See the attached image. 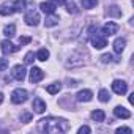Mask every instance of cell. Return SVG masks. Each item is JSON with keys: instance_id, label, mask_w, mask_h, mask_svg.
Segmentation results:
<instances>
[{"instance_id": "cell-15", "label": "cell", "mask_w": 134, "mask_h": 134, "mask_svg": "<svg viewBox=\"0 0 134 134\" xmlns=\"http://www.w3.org/2000/svg\"><path fill=\"white\" fill-rule=\"evenodd\" d=\"M125 46H126L125 38H117V40L114 41V52H115V54H121L123 49H125Z\"/></svg>"}, {"instance_id": "cell-9", "label": "cell", "mask_w": 134, "mask_h": 134, "mask_svg": "<svg viewBox=\"0 0 134 134\" xmlns=\"http://www.w3.org/2000/svg\"><path fill=\"white\" fill-rule=\"evenodd\" d=\"M118 30V25L115 22H106L104 27H103V35L104 36H110V35H115Z\"/></svg>"}, {"instance_id": "cell-24", "label": "cell", "mask_w": 134, "mask_h": 134, "mask_svg": "<svg viewBox=\"0 0 134 134\" xmlns=\"http://www.w3.org/2000/svg\"><path fill=\"white\" fill-rule=\"evenodd\" d=\"M109 99H110V95H109V92H107L106 88L99 90V101H101V103H107Z\"/></svg>"}, {"instance_id": "cell-16", "label": "cell", "mask_w": 134, "mask_h": 134, "mask_svg": "<svg viewBox=\"0 0 134 134\" xmlns=\"http://www.w3.org/2000/svg\"><path fill=\"white\" fill-rule=\"evenodd\" d=\"M60 88H62V84L60 82H54V84H51V85L46 87V92L51 93V95H55V93L60 92Z\"/></svg>"}, {"instance_id": "cell-12", "label": "cell", "mask_w": 134, "mask_h": 134, "mask_svg": "<svg viewBox=\"0 0 134 134\" xmlns=\"http://www.w3.org/2000/svg\"><path fill=\"white\" fill-rule=\"evenodd\" d=\"M14 13V8H13V3L11 2H5L0 5V14L2 16H10Z\"/></svg>"}, {"instance_id": "cell-30", "label": "cell", "mask_w": 134, "mask_h": 134, "mask_svg": "<svg viewBox=\"0 0 134 134\" xmlns=\"http://www.w3.org/2000/svg\"><path fill=\"white\" fill-rule=\"evenodd\" d=\"M112 60H114V57H112L110 54H104V55L101 57V62H103V63H110Z\"/></svg>"}, {"instance_id": "cell-5", "label": "cell", "mask_w": 134, "mask_h": 134, "mask_svg": "<svg viewBox=\"0 0 134 134\" xmlns=\"http://www.w3.org/2000/svg\"><path fill=\"white\" fill-rule=\"evenodd\" d=\"M11 74H13V77L16 81H24L25 76H27V70H25L24 65H16L13 68V71H11Z\"/></svg>"}, {"instance_id": "cell-32", "label": "cell", "mask_w": 134, "mask_h": 134, "mask_svg": "<svg viewBox=\"0 0 134 134\" xmlns=\"http://www.w3.org/2000/svg\"><path fill=\"white\" fill-rule=\"evenodd\" d=\"M90 132V128L88 126H81L79 128V134H88Z\"/></svg>"}, {"instance_id": "cell-29", "label": "cell", "mask_w": 134, "mask_h": 134, "mask_svg": "<svg viewBox=\"0 0 134 134\" xmlns=\"http://www.w3.org/2000/svg\"><path fill=\"white\" fill-rule=\"evenodd\" d=\"M30 41H32L30 36H21V38H19V44H21V47H22L24 44H29Z\"/></svg>"}, {"instance_id": "cell-17", "label": "cell", "mask_w": 134, "mask_h": 134, "mask_svg": "<svg viewBox=\"0 0 134 134\" xmlns=\"http://www.w3.org/2000/svg\"><path fill=\"white\" fill-rule=\"evenodd\" d=\"M92 118H93L95 121H98V123H101V121H104V118H106V114H104L103 110H99V109H96V110H93V112H92Z\"/></svg>"}, {"instance_id": "cell-6", "label": "cell", "mask_w": 134, "mask_h": 134, "mask_svg": "<svg viewBox=\"0 0 134 134\" xmlns=\"http://www.w3.org/2000/svg\"><path fill=\"white\" fill-rule=\"evenodd\" d=\"M0 46H2V52H3L5 55L13 54V52L19 51V47H21V46H14V44H13L11 41H8V40H3L2 43H0Z\"/></svg>"}, {"instance_id": "cell-19", "label": "cell", "mask_w": 134, "mask_h": 134, "mask_svg": "<svg viewBox=\"0 0 134 134\" xmlns=\"http://www.w3.org/2000/svg\"><path fill=\"white\" fill-rule=\"evenodd\" d=\"M107 14L112 16V18H120V16H121V10H120L117 5H112V7L107 8Z\"/></svg>"}, {"instance_id": "cell-21", "label": "cell", "mask_w": 134, "mask_h": 134, "mask_svg": "<svg viewBox=\"0 0 134 134\" xmlns=\"http://www.w3.org/2000/svg\"><path fill=\"white\" fill-rule=\"evenodd\" d=\"M44 24H46V27H54V25H57V24H58V16L51 14L49 18H46Z\"/></svg>"}, {"instance_id": "cell-25", "label": "cell", "mask_w": 134, "mask_h": 134, "mask_svg": "<svg viewBox=\"0 0 134 134\" xmlns=\"http://www.w3.org/2000/svg\"><path fill=\"white\" fill-rule=\"evenodd\" d=\"M33 60H35V54H33V52H27L24 62H25L27 65H30V63H33Z\"/></svg>"}, {"instance_id": "cell-11", "label": "cell", "mask_w": 134, "mask_h": 134, "mask_svg": "<svg viewBox=\"0 0 134 134\" xmlns=\"http://www.w3.org/2000/svg\"><path fill=\"white\" fill-rule=\"evenodd\" d=\"M32 107H33V110H35L36 114H43V112L46 110V103H44L41 98H35Z\"/></svg>"}, {"instance_id": "cell-28", "label": "cell", "mask_w": 134, "mask_h": 134, "mask_svg": "<svg viewBox=\"0 0 134 134\" xmlns=\"http://www.w3.org/2000/svg\"><path fill=\"white\" fill-rule=\"evenodd\" d=\"M8 68V58H0V71H5Z\"/></svg>"}, {"instance_id": "cell-7", "label": "cell", "mask_w": 134, "mask_h": 134, "mask_svg": "<svg viewBox=\"0 0 134 134\" xmlns=\"http://www.w3.org/2000/svg\"><path fill=\"white\" fill-rule=\"evenodd\" d=\"M44 77V71L41 68H36V66H33V68L30 70V82L32 84H36L40 81H43Z\"/></svg>"}, {"instance_id": "cell-20", "label": "cell", "mask_w": 134, "mask_h": 134, "mask_svg": "<svg viewBox=\"0 0 134 134\" xmlns=\"http://www.w3.org/2000/svg\"><path fill=\"white\" fill-rule=\"evenodd\" d=\"M35 57H36L38 60H41V62H46V60L49 58V51H47L46 47H43V49L38 51V54H36Z\"/></svg>"}, {"instance_id": "cell-2", "label": "cell", "mask_w": 134, "mask_h": 134, "mask_svg": "<svg viewBox=\"0 0 134 134\" xmlns=\"http://www.w3.org/2000/svg\"><path fill=\"white\" fill-rule=\"evenodd\" d=\"M88 35H90V41H92V44H93L95 49H103V47L107 46V41H106L104 35L98 33V29L95 25L88 29Z\"/></svg>"}, {"instance_id": "cell-4", "label": "cell", "mask_w": 134, "mask_h": 134, "mask_svg": "<svg viewBox=\"0 0 134 134\" xmlns=\"http://www.w3.org/2000/svg\"><path fill=\"white\" fill-rule=\"evenodd\" d=\"M24 21H25V24L27 25H32V27H36L38 24H40V14H38V11H35V10H30V11H27L25 13V16H24Z\"/></svg>"}, {"instance_id": "cell-13", "label": "cell", "mask_w": 134, "mask_h": 134, "mask_svg": "<svg viewBox=\"0 0 134 134\" xmlns=\"http://www.w3.org/2000/svg\"><path fill=\"white\" fill-rule=\"evenodd\" d=\"M114 114H115V117H118V118H129V117H131V112H129L128 109H125L123 106H117V107L114 109Z\"/></svg>"}, {"instance_id": "cell-33", "label": "cell", "mask_w": 134, "mask_h": 134, "mask_svg": "<svg viewBox=\"0 0 134 134\" xmlns=\"http://www.w3.org/2000/svg\"><path fill=\"white\" fill-rule=\"evenodd\" d=\"M49 2H51V3H54L55 7H57V5H65V3H66L65 0H49Z\"/></svg>"}, {"instance_id": "cell-8", "label": "cell", "mask_w": 134, "mask_h": 134, "mask_svg": "<svg viewBox=\"0 0 134 134\" xmlns=\"http://www.w3.org/2000/svg\"><path fill=\"white\" fill-rule=\"evenodd\" d=\"M112 90L117 95H125L128 92V84L125 81H114L112 82Z\"/></svg>"}, {"instance_id": "cell-14", "label": "cell", "mask_w": 134, "mask_h": 134, "mask_svg": "<svg viewBox=\"0 0 134 134\" xmlns=\"http://www.w3.org/2000/svg\"><path fill=\"white\" fill-rule=\"evenodd\" d=\"M40 8H41V11L46 13V14H54L57 7H55L54 3H51V2H43V3L40 5Z\"/></svg>"}, {"instance_id": "cell-10", "label": "cell", "mask_w": 134, "mask_h": 134, "mask_svg": "<svg viewBox=\"0 0 134 134\" xmlns=\"http://www.w3.org/2000/svg\"><path fill=\"white\" fill-rule=\"evenodd\" d=\"M92 98H93V93H92L90 90H81V92L76 95V99H77L79 103H88V101H92Z\"/></svg>"}, {"instance_id": "cell-18", "label": "cell", "mask_w": 134, "mask_h": 134, "mask_svg": "<svg viewBox=\"0 0 134 134\" xmlns=\"http://www.w3.org/2000/svg\"><path fill=\"white\" fill-rule=\"evenodd\" d=\"M13 8H14V13H21L25 10V0H14L13 2Z\"/></svg>"}, {"instance_id": "cell-3", "label": "cell", "mask_w": 134, "mask_h": 134, "mask_svg": "<svg viewBox=\"0 0 134 134\" xmlns=\"http://www.w3.org/2000/svg\"><path fill=\"white\" fill-rule=\"evenodd\" d=\"M29 99V92L24 90V88H16L13 93H11V101L14 104H22Z\"/></svg>"}, {"instance_id": "cell-34", "label": "cell", "mask_w": 134, "mask_h": 134, "mask_svg": "<svg viewBox=\"0 0 134 134\" xmlns=\"http://www.w3.org/2000/svg\"><path fill=\"white\" fill-rule=\"evenodd\" d=\"M132 95H134V93H132ZM132 95H129V98H128V99H129V103H131V104H132V103H134V98H132Z\"/></svg>"}, {"instance_id": "cell-27", "label": "cell", "mask_w": 134, "mask_h": 134, "mask_svg": "<svg viewBox=\"0 0 134 134\" xmlns=\"http://www.w3.org/2000/svg\"><path fill=\"white\" fill-rule=\"evenodd\" d=\"M66 7H68L66 10H68L70 13H73V14H76V13H77V8H76V5H74L73 2H68V3H66Z\"/></svg>"}, {"instance_id": "cell-1", "label": "cell", "mask_w": 134, "mask_h": 134, "mask_svg": "<svg viewBox=\"0 0 134 134\" xmlns=\"http://www.w3.org/2000/svg\"><path fill=\"white\" fill-rule=\"evenodd\" d=\"M68 121L65 118H57V117H47L40 120L38 123V131L41 132H66L68 131Z\"/></svg>"}, {"instance_id": "cell-26", "label": "cell", "mask_w": 134, "mask_h": 134, "mask_svg": "<svg viewBox=\"0 0 134 134\" xmlns=\"http://www.w3.org/2000/svg\"><path fill=\"white\" fill-rule=\"evenodd\" d=\"M21 121H24V123H29V121H32V114H30V112H25V114H22V115H21Z\"/></svg>"}, {"instance_id": "cell-35", "label": "cell", "mask_w": 134, "mask_h": 134, "mask_svg": "<svg viewBox=\"0 0 134 134\" xmlns=\"http://www.w3.org/2000/svg\"><path fill=\"white\" fill-rule=\"evenodd\" d=\"M2 103H3V93L0 92V104H2Z\"/></svg>"}, {"instance_id": "cell-22", "label": "cell", "mask_w": 134, "mask_h": 134, "mask_svg": "<svg viewBox=\"0 0 134 134\" xmlns=\"http://www.w3.org/2000/svg\"><path fill=\"white\" fill-rule=\"evenodd\" d=\"M98 5V0H82V7L85 10H92Z\"/></svg>"}, {"instance_id": "cell-23", "label": "cell", "mask_w": 134, "mask_h": 134, "mask_svg": "<svg viewBox=\"0 0 134 134\" xmlns=\"http://www.w3.org/2000/svg\"><path fill=\"white\" fill-rule=\"evenodd\" d=\"M3 33H5L7 36H14V33H16V25H14V24L7 25V27L3 29Z\"/></svg>"}, {"instance_id": "cell-31", "label": "cell", "mask_w": 134, "mask_h": 134, "mask_svg": "<svg viewBox=\"0 0 134 134\" xmlns=\"http://www.w3.org/2000/svg\"><path fill=\"white\" fill-rule=\"evenodd\" d=\"M121 132H125V134H131L132 129H131V128H118V129H117V134H121Z\"/></svg>"}]
</instances>
